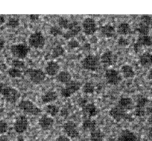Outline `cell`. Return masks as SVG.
<instances>
[{"label":"cell","mask_w":152,"mask_h":141,"mask_svg":"<svg viewBox=\"0 0 152 141\" xmlns=\"http://www.w3.org/2000/svg\"><path fill=\"white\" fill-rule=\"evenodd\" d=\"M109 115L115 120L120 121L127 117L126 111L124 110L118 105L112 107L109 111Z\"/></svg>","instance_id":"obj_13"},{"label":"cell","mask_w":152,"mask_h":141,"mask_svg":"<svg viewBox=\"0 0 152 141\" xmlns=\"http://www.w3.org/2000/svg\"><path fill=\"white\" fill-rule=\"evenodd\" d=\"M150 25L139 22L138 26L135 29V30L140 33V36H148L150 33Z\"/></svg>","instance_id":"obj_28"},{"label":"cell","mask_w":152,"mask_h":141,"mask_svg":"<svg viewBox=\"0 0 152 141\" xmlns=\"http://www.w3.org/2000/svg\"><path fill=\"white\" fill-rule=\"evenodd\" d=\"M56 79L59 82L65 85L71 81L72 76L69 72L65 71V70H62V71L59 72L56 75Z\"/></svg>","instance_id":"obj_22"},{"label":"cell","mask_w":152,"mask_h":141,"mask_svg":"<svg viewBox=\"0 0 152 141\" xmlns=\"http://www.w3.org/2000/svg\"><path fill=\"white\" fill-rule=\"evenodd\" d=\"M140 22L150 26L152 24V18L148 15H143L140 17Z\"/></svg>","instance_id":"obj_39"},{"label":"cell","mask_w":152,"mask_h":141,"mask_svg":"<svg viewBox=\"0 0 152 141\" xmlns=\"http://www.w3.org/2000/svg\"><path fill=\"white\" fill-rule=\"evenodd\" d=\"M30 80L35 84H39L44 81L46 78L45 72L40 69L29 68L25 71Z\"/></svg>","instance_id":"obj_6"},{"label":"cell","mask_w":152,"mask_h":141,"mask_svg":"<svg viewBox=\"0 0 152 141\" xmlns=\"http://www.w3.org/2000/svg\"><path fill=\"white\" fill-rule=\"evenodd\" d=\"M82 27L84 33L86 35H93L97 30L96 21L90 17H87L84 19L82 23Z\"/></svg>","instance_id":"obj_10"},{"label":"cell","mask_w":152,"mask_h":141,"mask_svg":"<svg viewBox=\"0 0 152 141\" xmlns=\"http://www.w3.org/2000/svg\"><path fill=\"white\" fill-rule=\"evenodd\" d=\"M117 32L120 35H127L131 33V28L128 23L123 22L118 25L117 27Z\"/></svg>","instance_id":"obj_25"},{"label":"cell","mask_w":152,"mask_h":141,"mask_svg":"<svg viewBox=\"0 0 152 141\" xmlns=\"http://www.w3.org/2000/svg\"><path fill=\"white\" fill-rule=\"evenodd\" d=\"M39 16L38 15H34V14H33V15H30V18L33 21L37 20L39 19Z\"/></svg>","instance_id":"obj_44"},{"label":"cell","mask_w":152,"mask_h":141,"mask_svg":"<svg viewBox=\"0 0 152 141\" xmlns=\"http://www.w3.org/2000/svg\"><path fill=\"white\" fill-rule=\"evenodd\" d=\"M60 66L58 63L55 61L51 60L46 63L45 68V73L49 76H55L59 73Z\"/></svg>","instance_id":"obj_17"},{"label":"cell","mask_w":152,"mask_h":141,"mask_svg":"<svg viewBox=\"0 0 152 141\" xmlns=\"http://www.w3.org/2000/svg\"><path fill=\"white\" fill-rule=\"evenodd\" d=\"M81 86V82L75 80H71L69 82L65 84V86L61 88V94L63 97H69L74 93L78 91Z\"/></svg>","instance_id":"obj_7"},{"label":"cell","mask_w":152,"mask_h":141,"mask_svg":"<svg viewBox=\"0 0 152 141\" xmlns=\"http://www.w3.org/2000/svg\"><path fill=\"white\" fill-rule=\"evenodd\" d=\"M118 141H140L138 137L131 130L128 129L123 130L119 133Z\"/></svg>","instance_id":"obj_16"},{"label":"cell","mask_w":152,"mask_h":141,"mask_svg":"<svg viewBox=\"0 0 152 141\" xmlns=\"http://www.w3.org/2000/svg\"><path fill=\"white\" fill-rule=\"evenodd\" d=\"M58 25L61 28H63L64 29L67 30L70 23L69 22L68 20L64 17H61L58 18Z\"/></svg>","instance_id":"obj_35"},{"label":"cell","mask_w":152,"mask_h":141,"mask_svg":"<svg viewBox=\"0 0 152 141\" xmlns=\"http://www.w3.org/2000/svg\"><path fill=\"white\" fill-rule=\"evenodd\" d=\"M151 96H152V89H151Z\"/></svg>","instance_id":"obj_52"},{"label":"cell","mask_w":152,"mask_h":141,"mask_svg":"<svg viewBox=\"0 0 152 141\" xmlns=\"http://www.w3.org/2000/svg\"><path fill=\"white\" fill-rule=\"evenodd\" d=\"M0 94L6 101L14 104L20 98V92L14 88L0 82Z\"/></svg>","instance_id":"obj_1"},{"label":"cell","mask_w":152,"mask_h":141,"mask_svg":"<svg viewBox=\"0 0 152 141\" xmlns=\"http://www.w3.org/2000/svg\"><path fill=\"white\" fill-rule=\"evenodd\" d=\"M81 30V27L79 23L76 21H72L70 23L67 31L63 33V37L67 40L70 39L74 36L77 35Z\"/></svg>","instance_id":"obj_12"},{"label":"cell","mask_w":152,"mask_h":141,"mask_svg":"<svg viewBox=\"0 0 152 141\" xmlns=\"http://www.w3.org/2000/svg\"><path fill=\"white\" fill-rule=\"evenodd\" d=\"M152 45V39L150 36H140L137 42L134 46L135 51L137 52L141 46H151Z\"/></svg>","instance_id":"obj_15"},{"label":"cell","mask_w":152,"mask_h":141,"mask_svg":"<svg viewBox=\"0 0 152 141\" xmlns=\"http://www.w3.org/2000/svg\"><path fill=\"white\" fill-rule=\"evenodd\" d=\"M68 46L71 49H75L79 46V43L76 40L71 39L68 42Z\"/></svg>","instance_id":"obj_41"},{"label":"cell","mask_w":152,"mask_h":141,"mask_svg":"<svg viewBox=\"0 0 152 141\" xmlns=\"http://www.w3.org/2000/svg\"><path fill=\"white\" fill-rule=\"evenodd\" d=\"M18 107L24 113L33 116L39 115L42 112L40 108L36 106L32 101L27 100L20 101L18 104Z\"/></svg>","instance_id":"obj_3"},{"label":"cell","mask_w":152,"mask_h":141,"mask_svg":"<svg viewBox=\"0 0 152 141\" xmlns=\"http://www.w3.org/2000/svg\"><path fill=\"white\" fill-rule=\"evenodd\" d=\"M104 76L108 84L114 85L119 84L122 79L120 73L113 69H107L105 72Z\"/></svg>","instance_id":"obj_9"},{"label":"cell","mask_w":152,"mask_h":141,"mask_svg":"<svg viewBox=\"0 0 152 141\" xmlns=\"http://www.w3.org/2000/svg\"><path fill=\"white\" fill-rule=\"evenodd\" d=\"M11 65L13 68H18V69H21L23 68L24 67V62L20 60V59H14L12 60L11 62Z\"/></svg>","instance_id":"obj_38"},{"label":"cell","mask_w":152,"mask_h":141,"mask_svg":"<svg viewBox=\"0 0 152 141\" xmlns=\"http://www.w3.org/2000/svg\"><path fill=\"white\" fill-rule=\"evenodd\" d=\"M54 120L48 115H43L39 120V124L40 127L44 130H49L53 127Z\"/></svg>","instance_id":"obj_14"},{"label":"cell","mask_w":152,"mask_h":141,"mask_svg":"<svg viewBox=\"0 0 152 141\" xmlns=\"http://www.w3.org/2000/svg\"><path fill=\"white\" fill-rule=\"evenodd\" d=\"M121 72L123 76L125 78H132L135 75V72L132 68L128 65H123L121 68Z\"/></svg>","instance_id":"obj_26"},{"label":"cell","mask_w":152,"mask_h":141,"mask_svg":"<svg viewBox=\"0 0 152 141\" xmlns=\"http://www.w3.org/2000/svg\"><path fill=\"white\" fill-rule=\"evenodd\" d=\"M0 141H8V140L5 138H1Z\"/></svg>","instance_id":"obj_49"},{"label":"cell","mask_w":152,"mask_h":141,"mask_svg":"<svg viewBox=\"0 0 152 141\" xmlns=\"http://www.w3.org/2000/svg\"><path fill=\"white\" fill-rule=\"evenodd\" d=\"M104 134L99 130L95 129L90 133L91 141H103Z\"/></svg>","instance_id":"obj_29"},{"label":"cell","mask_w":152,"mask_h":141,"mask_svg":"<svg viewBox=\"0 0 152 141\" xmlns=\"http://www.w3.org/2000/svg\"><path fill=\"white\" fill-rule=\"evenodd\" d=\"M7 73L10 77L13 78H18L23 76V71L21 69L13 67L9 68L7 70Z\"/></svg>","instance_id":"obj_31"},{"label":"cell","mask_w":152,"mask_h":141,"mask_svg":"<svg viewBox=\"0 0 152 141\" xmlns=\"http://www.w3.org/2000/svg\"><path fill=\"white\" fill-rule=\"evenodd\" d=\"M82 90L86 94H92L94 91V86L91 82H87L83 85Z\"/></svg>","instance_id":"obj_33"},{"label":"cell","mask_w":152,"mask_h":141,"mask_svg":"<svg viewBox=\"0 0 152 141\" xmlns=\"http://www.w3.org/2000/svg\"><path fill=\"white\" fill-rule=\"evenodd\" d=\"M96 123L94 120H93L90 118L86 119L82 124L83 129L86 131L92 132L96 129Z\"/></svg>","instance_id":"obj_27"},{"label":"cell","mask_w":152,"mask_h":141,"mask_svg":"<svg viewBox=\"0 0 152 141\" xmlns=\"http://www.w3.org/2000/svg\"><path fill=\"white\" fill-rule=\"evenodd\" d=\"M19 24H20L19 20L18 18L13 17V18H10L8 20L7 23V25L11 28H15L19 25Z\"/></svg>","instance_id":"obj_37"},{"label":"cell","mask_w":152,"mask_h":141,"mask_svg":"<svg viewBox=\"0 0 152 141\" xmlns=\"http://www.w3.org/2000/svg\"><path fill=\"white\" fill-rule=\"evenodd\" d=\"M30 46L36 49H42L45 44V38L40 31H35L28 37Z\"/></svg>","instance_id":"obj_4"},{"label":"cell","mask_w":152,"mask_h":141,"mask_svg":"<svg viewBox=\"0 0 152 141\" xmlns=\"http://www.w3.org/2000/svg\"><path fill=\"white\" fill-rule=\"evenodd\" d=\"M58 98V94L54 91H49L45 93L41 97L42 101L44 104L50 103Z\"/></svg>","instance_id":"obj_21"},{"label":"cell","mask_w":152,"mask_h":141,"mask_svg":"<svg viewBox=\"0 0 152 141\" xmlns=\"http://www.w3.org/2000/svg\"><path fill=\"white\" fill-rule=\"evenodd\" d=\"M100 63L99 58L93 55H87L81 61V65L83 68L91 71L97 70L100 68Z\"/></svg>","instance_id":"obj_2"},{"label":"cell","mask_w":152,"mask_h":141,"mask_svg":"<svg viewBox=\"0 0 152 141\" xmlns=\"http://www.w3.org/2000/svg\"><path fill=\"white\" fill-rule=\"evenodd\" d=\"M63 129L68 137L75 138L79 136V132L76 123L72 121H68L64 123Z\"/></svg>","instance_id":"obj_11"},{"label":"cell","mask_w":152,"mask_h":141,"mask_svg":"<svg viewBox=\"0 0 152 141\" xmlns=\"http://www.w3.org/2000/svg\"><path fill=\"white\" fill-rule=\"evenodd\" d=\"M148 136L151 138H152V127H150L148 131Z\"/></svg>","instance_id":"obj_47"},{"label":"cell","mask_w":152,"mask_h":141,"mask_svg":"<svg viewBox=\"0 0 152 141\" xmlns=\"http://www.w3.org/2000/svg\"><path fill=\"white\" fill-rule=\"evenodd\" d=\"M148 77L150 78H152V68L150 70L149 73H148Z\"/></svg>","instance_id":"obj_48"},{"label":"cell","mask_w":152,"mask_h":141,"mask_svg":"<svg viewBox=\"0 0 152 141\" xmlns=\"http://www.w3.org/2000/svg\"><path fill=\"white\" fill-rule=\"evenodd\" d=\"M49 33L51 35H52L53 36H55V37L63 35V32H62L61 28L59 26H56V25L52 26L50 28Z\"/></svg>","instance_id":"obj_34"},{"label":"cell","mask_w":152,"mask_h":141,"mask_svg":"<svg viewBox=\"0 0 152 141\" xmlns=\"http://www.w3.org/2000/svg\"><path fill=\"white\" fill-rule=\"evenodd\" d=\"M118 44L121 46H126L128 44V41L127 39H126L124 37H120L118 40Z\"/></svg>","instance_id":"obj_42"},{"label":"cell","mask_w":152,"mask_h":141,"mask_svg":"<svg viewBox=\"0 0 152 141\" xmlns=\"http://www.w3.org/2000/svg\"><path fill=\"white\" fill-rule=\"evenodd\" d=\"M1 68H2V66H1V65L0 64V70L1 69Z\"/></svg>","instance_id":"obj_51"},{"label":"cell","mask_w":152,"mask_h":141,"mask_svg":"<svg viewBox=\"0 0 152 141\" xmlns=\"http://www.w3.org/2000/svg\"><path fill=\"white\" fill-rule=\"evenodd\" d=\"M28 121L27 117L24 115L18 116L14 123V129L15 132L21 134L24 133L27 129Z\"/></svg>","instance_id":"obj_8"},{"label":"cell","mask_w":152,"mask_h":141,"mask_svg":"<svg viewBox=\"0 0 152 141\" xmlns=\"http://www.w3.org/2000/svg\"><path fill=\"white\" fill-rule=\"evenodd\" d=\"M140 62L144 68L150 67L152 65V53L147 52L143 53L140 56Z\"/></svg>","instance_id":"obj_20"},{"label":"cell","mask_w":152,"mask_h":141,"mask_svg":"<svg viewBox=\"0 0 152 141\" xmlns=\"http://www.w3.org/2000/svg\"><path fill=\"white\" fill-rule=\"evenodd\" d=\"M4 46H5V40L1 37H0V49H2V48H4Z\"/></svg>","instance_id":"obj_45"},{"label":"cell","mask_w":152,"mask_h":141,"mask_svg":"<svg viewBox=\"0 0 152 141\" xmlns=\"http://www.w3.org/2000/svg\"><path fill=\"white\" fill-rule=\"evenodd\" d=\"M149 122H150L151 124H152V116L150 117V119H149Z\"/></svg>","instance_id":"obj_50"},{"label":"cell","mask_w":152,"mask_h":141,"mask_svg":"<svg viewBox=\"0 0 152 141\" xmlns=\"http://www.w3.org/2000/svg\"><path fill=\"white\" fill-rule=\"evenodd\" d=\"M56 141H69V139L66 136L61 135L56 139Z\"/></svg>","instance_id":"obj_43"},{"label":"cell","mask_w":152,"mask_h":141,"mask_svg":"<svg viewBox=\"0 0 152 141\" xmlns=\"http://www.w3.org/2000/svg\"><path fill=\"white\" fill-rule=\"evenodd\" d=\"M102 34L107 37H111L114 36L115 32V27L110 24H106L102 26L100 28Z\"/></svg>","instance_id":"obj_24"},{"label":"cell","mask_w":152,"mask_h":141,"mask_svg":"<svg viewBox=\"0 0 152 141\" xmlns=\"http://www.w3.org/2000/svg\"><path fill=\"white\" fill-rule=\"evenodd\" d=\"M8 124L7 123L2 120H0V134H4L8 130Z\"/></svg>","instance_id":"obj_40"},{"label":"cell","mask_w":152,"mask_h":141,"mask_svg":"<svg viewBox=\"0 0 152 141\" xmlns=\"http://www.w3.org/2000/svg\"><path fill=\"white\" fill-rule=\"evenodd\" d=\"M10 50L17 59H23L27 56L29 52V47L23 43L14 44L10 46Z\"/></svg>","instance_id":"obj_5"},{"label":"cell","mask_w":152,"mask_h":141,"mask_svg":"<svg viewBox=\"0 0 152 141\" xmlns=\"http://www.w3.org/2000/svg\"><path fill=\"white\" fill-rule=\"evenodd\" d=\"M148 101V99L144 97L138 98V99L137 100V102L136 108L144 109V107L145 106V105L147 104Z\"/></svg>","instance_id":"obj_36"},{"label":"cell","mask_w":152,"mask_h":141,"mask_svg":"<svg viewBox=\"0 0 152 141\" xmlns=\"http://www.w3.org/2000/svg\"><path fill=\"white\" fill-rule=\"evenodd\" d=\"M83 113L87 118H90L97 114L98 110L93 103H88L83 107Z\"/></svg>","instance_id":"obj_18"},{"label":"cell","mask_w":152,"mask_h":141,"mask_svg":"<svg viewBox=\"0 0 152 141\" xmlns=\"http://www.w3.org/2000/svg\"><path fill=\"white\" fill-rule=\"evenodd\" d=\"M45 111L48 116H55L59 111V107L54 104H48L45 108Z\"/></svg>","instance_id":"obj_30"},{"label":"cell","mask_w":152,"mask_h":141,"mask_svg":"<svg viewBox=\"0 0 152 141\" xmlns=\"http://www.w3.org/2000/svg\"><path fill=\"white\" fill-rule=\"evenodd\" d=\"M101 62L106 65H112L113 62V54L110 50L104 52L100 57Z\"/></svg>","instance_id":"obj_23"},{"label":"cell","mask_w":152,"mask_h":141,"mask_svg":"<svg viewBox=\"0 0 152 141\" xmlns=\"http://www.w3.org/2000/svg\"><path fill=\"white\" fill-rule=\"evenodd\" d=\"M117 105L124 110L128 111L132 109L134 107V102L131 98L123 97L120 98Z\"/></svg>","instance_id":"obj_19"},{"label":"cell","mask_w":152,"mask_h":141,"mask_svg":"<svg viewBox=\"0 0 152 141\" xmlns=\"http://www.w3.org/2000/svg\"><path fill=\"white\" fill-rule=\"evenodd\" d=\"M64 49L60 45H57L55 47V48L53 49L52 53V56L53 58H56L58 57L64 53Z\"/></svg>","instance_id":"obj_32"},{"label":"cell","mask_w":152,"mask_h":141,"mask_svg":"<svg viewBox=\"0 0 152 141\" xmlns=\"http://www.w3.org/2000/svg\"><path fill=\"white\" fill-rule=\"evenodd\" d=\"M5 21V18L4 15H0V25L3 24Z\"/></svg>","instance_id":"obj_46"}]
</instances>
